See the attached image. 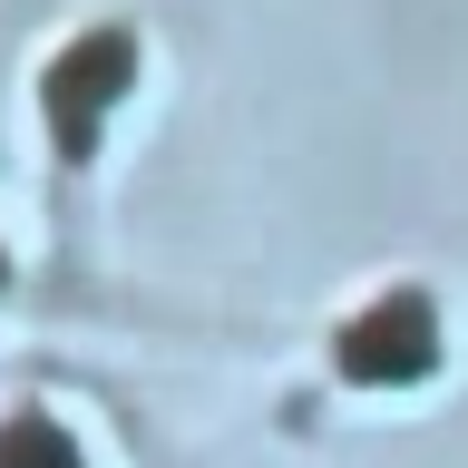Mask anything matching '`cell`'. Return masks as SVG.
Masks as SVG:
<instances>
[{
    "mask_svg": "<svg viewBox=\"0 0 468 468\" xmlns=\"http://www.w3.org/2000/svg\"><path fill=\"white\" fill-rule=\"evenodd\" d=\"M351 390H400V380H430L439 371V313L430 292H380L361 313L342 322V342H332Z\"/></svg>",
    "mask_w": 468,
    "mask_h": 468,
    "instance_id": "obj_1",
    "label": "cell"
},
{
    "mask_svg": "<svg viewBox=\"0 0 468 468\" xmlns=\"http://www.w3.org/2000/svg\"><path fill=\"white\" fill-rule=\"evenodd\" d=\"M127 79H137V39L117 20L79 29V39L49 58V137H58V156H88V146H98V127H108V108L127 98Z\"/></svg>",
    "mask_w": 468,
    "mask_h": 468,
    "instance_id": "obj_2",
    "label": "cell"
},
{
    "mask_svg": "<svg viewBox=\"0 0 468 468\" xmlns=\"http://www.w3.org/2000/svg\"><path fill=\"white\" fill-rule=\"evenodd\" d=\"M0 468H88V459H79V439L58 430L49 410H10L0 420Z\"/></svg>",
    "mask_w": 468,
    "mask_h": 468,
    "instance_id": "obj_3",
    "label": "cell"
},
{
    "mask_svg": "<svg viewBox=\"0 0 468 468\" xmlns=\"http://www.w3.org/2000/svg\"><path fill=\"white\" fill-rule=\"evenodd\" d=\"M0 283H10V263H0Z\"/></svg>",
    "mask_w": 468,
    "mask_h": 468,
    "instance_id": "obj_4",
    "label": "cell"
}]
</instances>
